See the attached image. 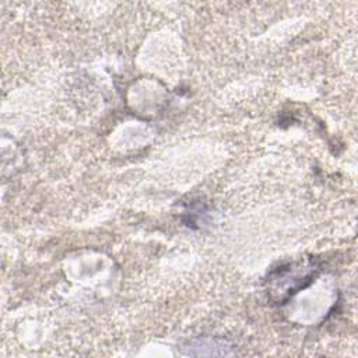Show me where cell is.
I'll list each match as a JSON object with an SVG mask.
<instances>
[{
    "label": "cell",
    "mask_w": 358,
    "mask_h": 358,
    "mask_svg": "<svg viewBox=\"0 0 358 358\" xmlns=\"http://www.w3.org/2000/svg\"><path fill=\"white\" fill-rule=\"evenodd\" d=\"M320 267L312 259H299L280 266L268 275V296L284 303L289 296L309 285L319 274Z\"/></svg>",
    "instance_id": "cell-1"
}]
</instances>
